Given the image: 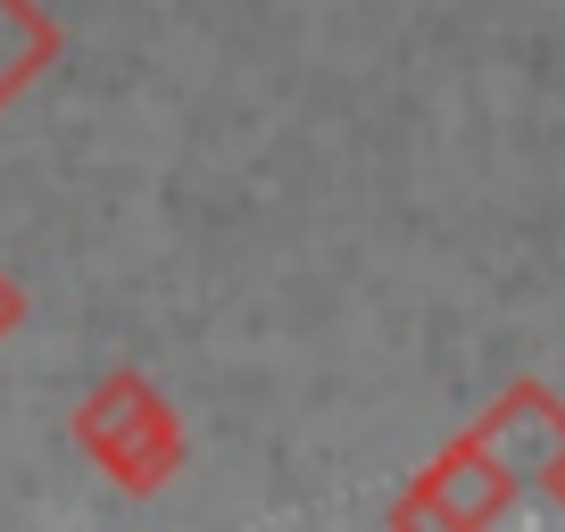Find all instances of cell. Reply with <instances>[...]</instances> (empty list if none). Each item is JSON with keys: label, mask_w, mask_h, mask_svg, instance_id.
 I'll return each instance as SVG.
<instances>
[{"label": "cell", "mask_w": 565, "mask_h": 532, "mask_svg": "<svg viewBox=\"0 0 565 532\" xmlns=\"http://www.w3.org/2000/svg\"><path fill=\"white\" fill-rule=\"evenodd\" d=\"M18 333H25V284L9 275V266H0V350H9Z\"/></svg>", "instance_id": "obj_5"}, {"label": "cell", "mask_w": 565, "mask_h": 532, "mask_svg": "<svg viewBox=\"0 0 565 532\" xmlns=\"http://www.w3.org/2000/svg\"><path fill=\"white\" fill-rule=\"evenodd\" d=\"M466 433H482V441H491L524 482H541V475H548V458L565 449V400H557L548 383H532V374H524V383H508V391H499V400H491V408H482Z\"/></svg>", "instance_id": "obj_3"}, {"label": "cell", "mask_w": 565, "mask_h": 532, "mask_svg": "<svg viewBox=\"0 0 565 532\" xmlns=\"http://www.w3.org/2000/svg\"><path fill=\"white\" fill-rule=\"evenodd\" d=\"M58 51H67V34L42 0H0V108H18L58 67Z\"/></svg>", "instance_id": "obj_4"}, {"label": "cell", "mask_w": 565, "mask_h": 532, "mask_svg": "<svg viewBox=\"0 0 565 532\" xmlns=\"http://www.w3.org/2000/svg\"><path fill=\"white\" fill-rule=\"evenodd\" d=\"M75 449H84L125 499H150V491H167V482L183 475L192 433H183L175 400H167L150 374L117 366V374H100V383L75 400Z\"/></svg>", "instance_id": "obj_1"}, {"label": "cell", "mask_w": 565, "mask_h": 532, "mask_svg": "<svg viewBox=\"0 0 565 532\" xmlns=\"http://www.w3.org/2000/svg\"><path fill=\"white\" fill-rule=\"evenodd\" d=\"M515 491H524V475H515L482 433H458V441L433 449V458L416 466V482L391 499V524L482 532V524H508V515H515Z\"/></svg>", "instance_id": "obj_2"}, {"label": "cell", "mask_w": 565, "mask_h": 532, "mask_svg": "<svg viewBox=\"0 0 565 532\" xmlns=\"http://www.w3.org/2000/svg\"><path fill=\"white\" fill-rule=\"evenodd\" d=\"M541 491H548V508H565V449L548 458V475H541Z\"/></svg>", "instance_id": "obj_6"}]
</instances>
